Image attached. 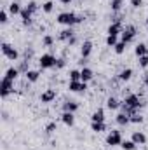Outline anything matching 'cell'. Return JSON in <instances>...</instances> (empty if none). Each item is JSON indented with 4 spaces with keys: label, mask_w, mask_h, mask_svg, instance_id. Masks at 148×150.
<instances>
[{
    "label": "cell",
    "mask_w": 148,
    "mask_h": 150,
    "mask_svg": "<svg viewBox=\"0 0 148 150\" xmlns=\"http://www.w3.org/2000/svg\"><path fill=\"white\" fill-rule=\"evenodd\" d=\"M84 19H85L84 16H77L75 12H61L56 21H58L59 25H65V26H73V25L82 23Z\"/></svg>",
    "instance_id": "1"
},
{
    "label": "cell",
    "mask_w": 148,
    "mask_h": 150,
    "mask_svg": "<svg viewBox=\"0 0 148 150\" xmlns=\"http://www.w3.org/2000/svg\"><path fill=\"white\" fill-rule=\"evenodd\" d=\"M38 65H40V68H42V70L54 68V67H56V58H54L52 54L45 52V54H42V56H40V59H38Z\"/></svg>",
    "instance_id": "2"
},
{
    "label": "cell",
    "mask_w": 148,
    "mask_h": 150,
    "mask_svg": "<svg viewBox=\"0 0 148 150\" xmlns=\"http://www.w3.org/2000/svg\"><path fill=\"white\" fill-rule=\"evenodd\" d=\"M2 54L7 58V59H11V61H16L18 58H19V52H18V49H14L11 44H7V42H2Z\"/></svg>",
    "instance_id": "3"
},
{
    "label": "cell",
    "mask_w": 148,
    "mask_h": 150,
    "mask_svg": "<svg viewBox=\"0 0 148 150\" xmlns=\"http://www.w3.org/2000/svg\"><path fill=\"white\" fill-rule=\"evenodd\" d=\"M122 134H120V131H117V129H111L110 133L106 134V145L108 147H117V145H122Z\"/></svg>",
    "instance_id": "4"
},
{
    "label": "cell",
    "mask_w": 148,
    "mask_h": 150,
    "mask_svg": "<svg viewBox=\"0 0 148 150\" xmlns=\"http://www.w3.org/2000/svg\"><path fill=\"white\" fill-rule=\"evenodd\" d=\"M136 33H138V30H136L134 25H125V28L122 30V42H125V44L132 42L134 37H136Z\"/></svg>",
    "instance_id": "5"
},
{
    "label": "cell",
    "mask_w": 148,
    "mask_h": 150,
    "mask_svg": "<svg viewBox=\"0 0 148 150\" xmlns=\"http://www.w3.org/2000/svg\"><path fill=\"white\" fill-rule=\"evenodd\" d=\"M124 103H125L127 107L134 108V110H140V108H141V105H143L138 94H127V96H125V100H124Z\"/></svg>",
    "instance_id": "6"
},
{
    "label": "cell",
    "mask_w": 148,
    "mask_h": 150,
    "mask_svg": "<svg viewBox=\"0 0 148 150\" xmlns=\"http://www.w3.org/2000/svg\"><path fill=\"white\" fill-rule=\"evenodd\" d=\"M11 93H14V82L4 79V80H2V86H0V94H2V98H7Z\"/></svg>",
    "instance_id": "7"
},
{
    "label": "cell",
    "mask_w": 148,
    "mask_h": 150,
    "mask_svg": "<svg viewBox=\"0 0 148 150\" xmlns=\"http://www.w3.org/2000/svg\"><path fill=\"white\" fill-rule=\"evenodd\" d=\"M68 89H70L72 93H85V89H87V82H82V80H70Z\"/></svg>",
    "instance_id": "8"
},
{
    "label": "cell",
    "mask_w": 148,
    "mask_h": 150,
    "mask_svg": "<svg viewBox=\"0 0 148 150\" xmlns=\"http://www.w3.org/2000/svg\"><path fill=\"white\" fill-rule=\"evenodd\" d=\"M56 100V89H47L40 94V101L42 103H51Z\"/></svg>",
    "instance_id": "9"
},
{
    "label": "cell",
    "mask_w": 148,
    "mask_h": 150,
    "mask_svg": "<svg viewBox=\"0 0 148 150\" xmlns=\"http://www.w3.org/2000/svg\"><path fill=\"white\" fill-rule=\"evenodd\" d=\"M91 52H92V42L91 40H85L82 45H80V54H82V58H89L91 56Z\"/></svg>",
    "instance_id": "10"
},
{
    "label": "cell",
    "mask_w": 148,
    "mask_h": 150,
    "mask_svg": "<svg viewBox=\"0 0 148 150\" xmlns=\"http://www.w3.org/2000/svg\"><path fill=\"white\" fill-rule=\"evenodd\" d=\"M122 30H124L122 23H111L110 26H108V30H106V33H108V35L118 37V35H122Z\"/></svg>",
    "instance_id": "11"
},
{
    "label": "cell",
    "mask_w": 148,
    "mask_h": 150,
    "mask_svg": "<svg viewBox=\"0 0 148 150\" xmlns=\"http://www.w3.org/2000/svg\"><path fill=\"white\" fill-rule=\"evenodd\" d=\"M92 77H94V72H92L91 68L84 67V68L80 70V80H82V82H89V80H92Z\"/></svg>",
    "instance_id": "12"
},
{
    "label": "cell",
    "mask_w": 148,
    "mask_h": 150,
    "mask_svg": "<svg viewBox=\"0 0 148 150\" xmlns=\"http://www.w3.org/2000/svg\"><path fill=\"white\" fill-rule=\"evenodd\" d=\"M72 37H75V32L72 30V26H66L65 30H61V32H59V37H58V38H59V40H66V42H68Z\"/></svg>",
    "instance_id": "13"
},
{
    "label": "cell",
    "mask_w": 148,
    "mask_h": 150,
    "mask_svg": "<svg viewBox=\"0 0 148 150\" xmlns=\"http://www.w3.org/2000/svg\"><path fill=\"white\" fill-rule=\"evenodd\" d=\"M132 142H134L136 145H145V143H147V136H145V133H141V131H134V133H132Z\"/></svg>",
    "instance_id": "14"
},
{
    "label": "cell",
    "mask_w": 148,
    "mask_h": 150,
    "mask_svg": "<svg viewBox=\"0 0 148 150\" xmlns=\"http://www.w3.org/2000/svg\"><path fill=\"white\" fill-rule=\"evenodd\" d=\"M115 122H117L118 126H127V124H131V117H129L127 113L120 112L117 117H115Z\"/></svg>",
    "instance_id": "15"
},
{
    "label": "cell",
    "mask_w": 148,
    "mask_h": 150,
    "mask_svg": "<svg viewBox=\"0 0 148 150\" xmlns=\"http://www.w3.org/2000/svg\"><path fill=\"white\" fill-rule=\"evenodd\" d=\"M21 74L18 68H14V67H11V68H7V72H5V75H4V79H7V80H16L18 79V75Z\"/></svg>",
    "instance_id": "16"
},
{
    "label": "cell",
    "mask_w": 148,
    "mask_h": 150,
    "mask_svg": "<svg viewBox=\"0 0 148 150\" xmlns=\"http://www.w3.org/2000/svg\"><path fill=\"white\" fill-rule=\"evenodd\" d=\"M61 120H63V124H66V126H73L75 124V115L72 112H63V115H61Z\"/></svg>",
    "instance_id": "17"
},
{
    "label": "cell",
    "mask_w": 148,
    "mask_h": 150,
    "mask_svg": "<svg viewBox=\"0 0 148 150\" xmlns=\"http://www.w3.org/2000/svg\"><path fill=\"white\" fill-rule=\"evenodd\" d=\"M91 122H105V110L98 108L96 112L91 115Z\"/></svg>",
    "instance_id": "18"
},
{
    "label": "cell",
    "mask_w": 148,
    "mask_h": 150,
    "mask_svg": "<svg viewBox=\"0 0 148 150\" xmlns=\"http://www.w3.org/2000/svg\"><path fill=\"white\" fill-rule=\"evenodd\" d=\"M120 105H122V103H120L115 96H110V98L106 100V108H108V110H117V108H120Z\"/></svg>",
    "instance_id": "19"
},
{
    "label": "cell",
    "mask_w": 148,
    "mask_h": 150,
    "mask_svg": "<svg viewBox=\"0 0 148 150\" xmlns=\"http://www.w3.org/2000/svg\"><path fill=\"white\" fill-rule=\"evenodd\" d=\"M77 110H78V103H77V101H65V103H63V112L75 113Z\"/></svg>",
    "instance_id": "20"
},
{
    "label": "cell",
    "mask_w": 148,
    "mask_h": 150,
    "mask_svg": "<svg viewBox=\"0 0 148 150\" xmlns=\"http://www.w3.org/2000/svg\"><path fill=\"white\" fill-rule=\"evenodd\" d=\"M134 54H136L138 58L147 56V54H148V45H147V44H138V45L134 47Z\"/></svg>",
    "instance_id": "21"
},
{
    "label": "cell",
    "mask_w": 148,
    "mask_h": 150,
    "mask_svg": "<svg viewBox=\"0 0 148 150\" xmlns=\"http://www.w3.org/2000/svg\"><path fill=\"white\" fill-rule=\"evenodd\" d=\"M19 16H21V19H23V25H25V26H30V25H32V21H33L32 18H33V16H32V14H30L26 9H23Z\"/></svg>",
    "instance_id": "22"
},
{
    "label": "cell",
    "mask_w": 148,
    "mask_h": 150,
    "mask_svg": "<svg viewBox=\"0 0 148 150\" xmlns=\"http://www.w3.org/2000/svg\"><path fill=\"white\" fill-rule=\"evenodd\" d=\"M131 77H132V70H131V68H124V70H120V74H118V80L127 82V80H131Z\"/></svg>",
    "instance_id": "23"
},
{
    "label": "cell",
    "mask_w": 148,
    "mask_h": 150,
    "mask_svg": "<svg viewBox=\"0 0 148 150\" xmlns=\"http://www.w3.org/2000/svg\"><path fill=\"white\" fill-rule=\"evenodd\" d=\"M25 77H26L28 82H37L38 79H40V72H37V70H28L25 74Z\"/></svg>",
    "instance_id": "24"
},
{
    "label": "cell",
    "mask_w": 148,
    "mask_h": 150,
    "mask_svg": "<svg viewBox=\"0 0 148 150\" xmlns=\"http://www.w3.org/2000/svg\"><path fill=\"white\" fill-rule=\"evenodd\" d=\"M91 129L94 133H103L106 129V124L105 122H91Z\"/></svg>",
    "instance_id": "25"
},
{
    "label": "cell",
    "mask_w": 148,
    "mask_h": 150,
    "mask_svg": "<svg viewBox=\"0 0 148 150\" xmlns=\"http://www.w3.org/2000/svg\"><path fill=\"white\" fill-rule=\"evenodd\" d=\"M25 9H26V11H28V12L33 16V14H35V12L38 11V4L35 2V0H30V2L26 4V7H25Z\"/></svg>",
    "instance_id": "26"
},
{
    "label": "cell",
    "mask_w": 148,
    "mask_h": 150,
    "mask_svg": "<svg viewBox=\"0 0 148 150\" xmlns=\"http://www.w3.org/2000/svg\"><path fill=\"white\" fill-rule=\"evenodd\" d=\"M21 11H23V9H21V5H19L18 2H12V4L9 5V12H11L12 16H16V14H21Z\"/></svg>",
    "instance_id": "27"
},
{
    "label": "cell",
    "mask_w": 148,
    "mask_h": 150,
    "mask_svg": "<svg viewBox=\"0 0 148 150\" xmlns=\"http://www.w3.org/2000/svg\"><path fill=\"white\" fill-rule=\"evenodd\" d=\"M122 5H124V0H111L110 2L111 11H115V12H118V11L122 9Z\"/></svg>",
    "instance_id": "28"
},
{
    "label": "cell",
    "mask_w": 148,
    "mask_h": 150,
    "mask_svg": "<svg viewBox=\"0 0 148 150\" xmlns=\"http://www.w3.org/2000/svg\"><path fill=\"white\" fill-rule=\"evenodd\" d=\"M124 150H136V143L132 142V140H125V142H122V145H120Z\"/></svg>",
    "instance_id": "29"
},
{
    "label": "cell",
    "mask_w": 148,
    "mask_h": 150,
    "mask_svg": "<svg viewBox=\"0 0 148 150\" xmlns=\"http://www.w3.org/2000/svg\"><path fill=\"white\" fill-rule=\"evenodd\" d=\"M42 11H44L45 14H51V12L54 11V4H52L51 0H47V2H45V4L42 5Z\"/></svg>",
    "instance_id": "30"
},
{
    "label": "cell",
    "mask_w": 148,
    "mask_h": 150,
    "mask_svg": "<svg viewBox=\"0 0 148 150\" xmlns=\"http://www.w3.org/2000/svg\"><path fill=\"white\" fill-rule=\"evenodd\" d=\"M125 45H127V44L120 40V42H118V44H117V45L113 47V51H115L117 54H124V52H125Z\"/></svg>",
    "instance_id": "31"
},
{
    "label": "cell",
    "mask_w": 148,
    "mask_h": 150,
    "mask_svg": "<svg viewBox=\"0 0 148 150\" xmlns=\"http://www.w3.org/2000/svg\"><path fill=\"white\" fill-rule=\"evenodd\" d=\"M117 44H118V40H117L115 35H108V37H106V45H108V47H115Z\"/></svg>",
    "instance_id": "32"
},
{
    "label": "cell",
    "mask_w": 148,
    "mask_h": 150,
    "mask_svg": "<svg viewBox=\"0 0 148 150\" xmlns=\"http://www.w3.org/2000/svg\"><path fill=\"white\" fill-rule=\"evenodd\" d=\"M42 44H44L45 47H51V45L54 44V38H52V35H45V37L42 38Z\"/></svg>",
    "instance_id": "33"
},
{
    "label": "cell",
    "mask_w": 148,
    "mask_h": 150,
    "mask_svg": "<svg viewBox=\"0 0 148 150\" xmlns=\"http://www.w3.org/2000/svg\"><path fill=\"white\" fill-rule=\"evenodd\" d=\"M28 63H30V61H26V59H25V61H21V63H19V67H18V70H19V72H23V74H26V72L30 70V68H28Z\"/></svg>",
    "instance_id": "34"
},
{
    "label": "cell",
    "mask_w": 148,
    "mask_h": 150,
    "mask_svg": "<svg viewBox=\"0 0 148 150\" xmlns=\"http://www.w3.org/2000/svg\"><path fill=\"white\" fill-rule=\"evenodd\" d=\"M131 122L132 124H141L143 122V117L140 113H134V115H131Z\"/></svg>",
    "instance_id": "35"
},
{
    "label": "cell",
    "mask_w": 148,
    "mask_h": 150,
    "mask_svg": "<svg viewBox=\"0 0 148 150\" xmlns=\"http://www.w3.org/2000/svg\"><path fill=\"white\" fill-rule=\"evenodd\" d=\"M68 77H70V80H80V72L78 70H70Z\"/></svg>",
    "instance_id": "36"
},
{
    "label": "cell",
    "mask_w": 148,
    "mask_h": 150,
    "mask_svg": "<svg viewBox=\"0 0 148 150\" xmlns=\"http://www.w3.org/2000/svg\"><path fill=\"white\" fill-rule=\"evenodd\" d=\"M66 67V61L63 59V58H59V59H56V67L54 68H58V70H61V68H65Z\"/></svg>",
    "instance_id": "37"
},
{
    "label": "cell",
    "mask_w": 148,
    "mask_h": 150,
    "mask_svg": "<svg viewBox=\"0 0 148 150\" xmlns=\"http://www.w3.org/2000/svg\"><path fill=\"white\" fill-rule=\"evenodd\" d=\"M56 129H58V127H56V122H49V124L45 126V131H47L49 134H51V133H54Z\"/></svg>",
    "instance_id": "38"
},
{
    "label": "cell",
    "mask_w": 148,
    "mask_h": 150,
    "mask_svg": "<svg viewBox=\"0 0 148 150\" xmlns=\"http://www.w3.org/2000/svg\"><path fill=\"white\" fill-rule=\"evenodd\" d=\"M138 63H140V67H141V68H147V67H148V54H147V56H141Z\"/></svg>",
    "instance_id": "39"
},
{
    "label": "cell",
    "mask_w": 148,
    "mask_h": 150,
    "mask_svg": "<svg viewBox=\"0 0 148 150\" xmlns=\"http://www.w3.org/2000/svg\"><path fill=\"white\" fill-rule=\"evenodd\" d=\"M131 2V5L134 7V9H140L141 5H143V0H129Z\"/></svg>",
    "instance_id": "40"
},
{
    "label": "cell",
    "mask_w": 148,
    "mask_h": 150,
    "mask_svg": "<svg viewBox=\"0 0 148 150\" xmlns=\"http://www.w3.org/2000/svg\"><path fill=\"white\" fill-rule=\"evenodd\" d=\"M0 23H2V25H5V23H7V12H5V11H2V12H0Z\"/></svg>",
    "instance_id": "41"
},
{
    "label": "cell",
    "mask_w": 148,
    "mask_h": 150,
    "mask_svg": "<svg viewBox=\"0 0 148 150\" xmlns=\"http://www.w3.org/2000/svg\"><path fill=\"white\" fill-rule=\"evenodd\" d=\"M75 42H77V38H75V37H72L70 40H68V45H73Z\"/></svg>",
    "instance_id": "42"
},
{
    "label": "cell",
    "mask_w": 148,
    "mask_h": 150,
    "mask_svg": "<svg viewBox=\"0 0 148 150\" xmlns=\"http://www.w3.org/2000/svg\"><path fill=\"white\" fill-rule=\"evenodd\" d=\"M59 2H61V4H70L72 0H59Z\"/></svg>",
    "instance_id": "43"
},
{
    "label": "cell",
    "mask_w": 148,
    "mask_h": 150,
    "mask_svg": "<svg viewBox=\"0 0 148 150\" xmlns=\"http://www.w3.org/2000/svg\"><path fill=\"white\" fill-rule=\"evenodd\" d=\"M145 84H148V74L145 75Z\"/></svg>",
    "instance_id": "44"
},
{
    "label": "cell",
    "mask_w": 148,
    "mask_h": 150,
    "mask_svg": "<svg viewBox=\"0 0 148 150\" xmlns=\"http://www.w3.org/2000/svg\"><path fill=\"white\" fill-rule=\"evenodd\" d=\"M147 32H148V18H147Z\"/></svg>",
    "instance_id": "45"
}]
</instances>
